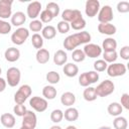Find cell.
I'll return each mask as SVG.
<instances>
[{
    "label": "cell",
    "mask_w": 129,
    "mask_h": 129,
    "mask_svg": "<svg viewBox=\"0 0 129 129\" xmlns=\"http://www.w3.org/2000/svg\"><path fill=\"white\" fill-rule=\"evenodd\" d=\"M6 85H7V82L3 78H0V92H3L6 89Z\"/></svg>",
    "instance_id": "obj_48"
},
{
    "label": "cell",
    "mask_w": 129,
    "mask_h": 129,
    "mask_svg": "<svg viewBox=\"0 0 129 129\" xmlns=\"http://www.w3.org/2000/svg\"><path fill=\"white\" fill-rule=\"evenodd\" d=\"M98 129H112V128L109 127V126H102V127H100V128H98Z\"/></svg>",
    "instance_id": "obj_50"
},
{
    "label": "cell",
    "mask_w": 129,
    "mask_h": 129,
    "mask_svg": "<svg viewBox=\"0 0 129 129\" xmlns=\"http://www.w3.org/2000/svg\"><path fill=\"white\" fill-rule=\"evenodd\" d=\"M83 97L86 101L88 102H93L97 99V94H96V91H95V88L93 87H87L85 90H84V93H83Z\"/></svg>",
    "instance_id": "obj_28"
},
{
    "label": "cell",
    "mask_w": 129,
    "mask_h": 129,
    "mask_svg": "<svg viewBox=\"0 0 129 129\" xmlns=\"http://www.w3.org/2000/svg\"><path fill=\"white\" fill-rule=\"evenodd\" d=\"M29 36V31L27 28L25 27H19L17 28L11 35V40L14 44L16 45H21L23 44L26 39L28 38Z\"/></svg>",
    "instance_id": "obj_3"
},
{
    "label": "cell",
    "mask_w": 129,
    "mask_h": 129,
    "mask_svg": "<svg viewBox=\"0 0 129 129\" xmlns=\"http://www.w3.org/2000/svg\"><path fill=\"white\" fill-rule=\"evenodd\" d=\"M22 126L28 129H34L36 127L37 124V118L35 113H33L32 111H26V113L24 114V116L22 117Z\"/></svg>",
    "instance_id": "obj_10"
},
{
    "label": "cell",
    "mask_w": 129,
    "mask_h": 129,
    "mask_svg": "<svg viewBox=\"0 0 129 129\" xmlns=\"http://www.w3.org/2000/svg\"><path fill=\"white\" fill-rule=\"evenodd\" d=\"M26 20V15L21 12L17 11L13 15H11V24L14 26H21Z\"/></svg>",
    "instance_id": "obj_19"
},
{
    "label": "cell",
    "mask_w": 129,
    "mask_h": 129,
    "mask_svg": "<svg viewBox=\"0 0 129 129\" xmlns=\"http://www.w3.org/2000/svg\"><path fill=\"white\" fill-rule=\"evenodd\" d=\"M55 35H56V29L52 25H46L45 27L42 28V31H41L42 38L49 40V39H52Z\"/></svg>",
    "instance_id": "obj_25"
},
{
    "label": "cell",
    "mask_w": 129,
    "mask_h": 129,
    "mask_svg": "<svg viewBox=\"0 0 129 129\" xmlns=\"http://www.w3.org/2000/svg\"><path fill=\"white\" fill-rule=\"evenodd\" d=\"M115 90V85L110 80H105L102 83H100L97 88H95L96 94L98 97H107L111 95Z\"/></svg>",
    "instance_id": "obj_2"
},
{
    "label": "cell",
    "mask_w": 129,
    "mask_h": 129,
    "mask_svg": "<svg viewBox=\"0 0 129 129\" xmlns=\"http://www.w3.org/2000/svg\"><path fill=\"white\" fill-rule=\"evenodd\" d=\"M117 57H118V53L116 52V50H114V51H104V53H103V58L107 63L108 62L113 63L117 59Z\"/></svg>",
    "instance_id": "obj_34"
},
{
    "label": "cell",
    "mask_w": 129,
    "mask_h": 129,
    "mask_svg": "<svg viewBox=\"0 0 129 129\" xmlns=\"http://www.w3.org/2000/svg\"><path fill=\"white\" fill-rule=\"evenodd\" d=\"M120 56L121 58L125 59V60H128L129 59V46L128 45H125L121 48L120 50Z\"/></svg>",
    "instance_id": "obj_47"
},
{
    "label": "cell",
    "mask_w": 129,
    "mask_h": 129,
    "mask_svg": "<svg viewBox=\"0 0 129 129\" xmlns=\"http://www.w3.org/2000/svg\"><path fill=\"white\" fill-rule=\"evenodd\" d=\"M4 56H5V58H6L7 61L14 62V61H16V60L19 59V57H20V51L16 47H9V48H7L5 50Z\"/></svg>",
    "instance_id": "obj_15"
},
{
    "label": "cell",
    "mask_w": 129,
    "mask_h": 129,
    "mask_svg": "<svg viewBox=\"0 0 129 129\" xmlns=\"http://www.w3.org/2000/svg\"><path fill=\"white\" fill-rule=\"evenodd\" d=\"M114 18L113 9L109 5H104L98 12V20L100 23H110Z\"/></svg>",
    "instance_id": "obj_7"
},
{
    "label": "cell",
    "mask_w": 129,
    "mask_h": 129,
    "mask_svg": "<svg viewBox=\"0 0 129 129\" xmlns=\"http://www.w3.org/2000/svg\"><path fill=\"white\" fill-rule=\"evenodd\" d=\"M20 129H28V128H25V127H23V126H21V128Z\"/></svg>",
    "instance_id": "obj_52"
},
{
    "label": "cell",
    "mask_w": 129,
    "mask_h": 129,
    "mask_svg": "<svg viewBox=\"0 0 129 129\" xmlns=\"http://www.w3.org/2000/svg\"><path fill=\"white\" fill-rule=\"evenodd\" d=\"M1 124L6 128H12L15 125V117L10 113H4L0 117Z\"/></svg>",
    "instance_id": "obj_17"
},
{
    "label": "cell",
    "mask_w": 129,
    "mask_h": 129,
    "mask_svg": "<svg viewBox=\"0 0 129 129\" xmlns=\"http://www.w3.org/2000/svg\"><path fill=\"white\" fill-rule=\"evenodd\" d=\"M122 108L128 110L129 109V94L127 93H124L122 96H121V104Z\"/></svg>",
    "instance_id": "obj_45"
},
{
    "label": "cell",
    "mask_w": 129,
    "mask_h": 129,
    "mask_svg": "<svg viewBox=\"0 0 129 129\" xmlns=\"http://www.w3.org/2000/svg\"><path fill=\"white\" fill-rule=\"evenodd\" d=\"M98 31L102 34L113 35L116 33L117 28L114 24H111V23H100L98 25Z\"/></svg>",
    "instance_id": "obj_16"
},
{
    "label": "cell",
    "mask_w": 129,
    "mask_h": 129,
    "mask_svg": "<svg viewBox=\"0 0 129 129\" xmlns=\"http://www.w3.org/2000/svg\"><path fill=\"white\" fill-rule=\"evenodd\" d=\"M117 10L120 13H127V12H129V2H127V1H120L117 4Z\"/></svg>",
    "instance_id": "obj_43"
},
{
    "label": "cell",
    "mask_w": 129,
    "mask_h": 129,
    "mask_svg": "<svg viewBox=\"0 0 129 129\" xmlns=\"http://www.w3.org/2000/svg\"><path fill=\"white\" fill-rule=\"evenodd\" d=\"M113 126L115 129H127L128 126L127 119L122 116H117L113 121Z\"/></svg>",
    "instance_id": "obj_30"
},
{
    "label": "cell",
    "mask_w": 129,
    "mask_h": 129,
    "mask_svg": "<svg viewBox=\"0 0 129 129\" xmlns=\"http://www.w3.org/2000/svg\"><path fill=\"white\" fill-rule=\"evenodd\" d=\"M79 16H82V13L78 9H66L61 13L62 20L67 21V22H72L73 20H75Z\"/></svg>",
    "instance_id": "obj_14"
},
{
    "label": "cell",
    "mask_w": 129,
    "mask_h": 129,
    "mask_svg": "<svg viewBox=\"0 0 129 129\" xmlns=\"http://www.w3.org/2000/svg\"><path fill=\"white\" fill-rule=\"evenodd\" d=\"M52 19H53L52 15H51L47 10L44 9L43 11L40 12V21H41L42 23H48V22H50Z\"/></svg>",
    "instance_id": "obj_42"
},
{
    "label": "cell",
    "mask_w": 129,
    "mask_h": 129,
    "mask_svg": "<svg viewBox=\"0 0 129 129\" xmlns=\"http://www.w3.org/2000/svg\"><path fill=\"white\" fill-rule=\"evenodd\" d=\"M108 63L104 60V59H98L94 62V69L96 72H104L105 70H107Z\"/></svg>",
    "instance_id": "obj_37"
},
{
    "label": "cell",
    "mask_w": 129,
    "mask_h": 129,
    "mask_svg": "<svg viewBox=\"0 0 129 129\" xmlns=\"http://www.w3.org/2000/svg\"><path fill=\"white\" fill-rule=\"evenodd\" d=\"M63 118V112L59 109H55L50 113V120L53 123H59Z\"/></svg>",
    "instance_id": "obj_36"
},
{
    "label": "cell",
    "mask_w": 129,
    "mask_h": 129,
    "mask_svg": "<svg viewBox=\"0 0 129 129\" xmlns=\"http://www.w3.org/2000/svg\"><path fill=\"white\" fill-rule=\"evenodd\" d=\"M91 41V34L88 31H81L69 35L63 40V47L67 50H74L80 44H87Z\"/></svg>",
    "instance_id": "obj_1"
},
{
    "label": "cell",
    "mask_w": 129,
    "mask_h": 129,
    "mask_svg": "<svg viewBox=\"0 0 129 129\" xmlns=\"http://www.w3.org/2000/svg\"><path fill=\"white\" fill-rule=\"evenodd\" d=\"M11 31V24L3 19H0V34H7Z\"/></svg>",
    "instance_id": "obj_39"
},
{
    "label": "cell",
    "mask_w": 129,
    "mask_h": 129,
    "mask_svg": "<svg viewBox=\"0 0 129 129\" xmlns=\"http://www.w3.org/2000/svg\"><path fill=\"white\" fill-rule=\"evenodd\" d=\"M79 84L82 87H86V88L91 85L90 84V81H89V78H88V75H87V72L81 74V76L79 77Z\"/></svg>",
    "instance_id": "obj_44"
},
{
    "label": "cell",
    "mask_w": 129,
    "mask_h": 129,
    "mask_svg": "<svg viewBox=\"0 0 129 129\" xmlns=\"http://www.w3.org/2000/svg\"><path fill=\"white\" fill-rule=\"evenodd\" d=\"M36 60L40 64H44L49 60V51L45 48H40L36 52Z\"/></svg>",
    "instance_id": "obj_23"
},
{
    "label": "cell",
    "mask_w": 129,
    "mask_h": 129,
    "mask_svg": "<svg viewBox=\"0 0 129 129\" xmlns=\"http://www.w3.org/2000/svg\"><path fill=\"white\" fill-rule=\"evenodd\" d=\"M26 111H27V109L23 104H16L14 106V108H13L14 114L16 116H19V117H23L24 114L26 113Z\"/></svg>",
    "instance_id": "obj_38"
},
{
    "label": "cell",
    "mask_w": 129,
    "mask_h": 129,
    "mask_svg": "<svg viewBox=\"0 0 129 129\" xmlns=\"http://www.w3.org/2000/svg\"><path fill=\"white\" fill-rule=\"evenodd\" d=\"M70 26L75 30H82L86 26V20L83 18V16H79L70 23Z\"/></svg>",
    "instance_id": "obj_29"
},
{
    "label": "cell",
    "mask_w": 129,
    "mask_h": 129,
    "mask_svg": "<svg viewBox=\"0 0 129 129\" xmlns=\"http://www.w3.org/2000/svg\"><path fill=\"white\" fill-rule=\"evenodd\" d=\"M117 48V41L113 37H108L103 40L102 43V49L104 51H114Z\"/></svg>",
    "instance_id": "obj_22"
},
{
    "label": "cell",
    "mask_w": 129,
    "mask_h": 129,
    "mask_svg": "<svg viewBox=\"0 0 129 129\" xmlns=\"http://www.w3.org/2000/svg\"><path fill=\"white\" fill-rule=\"evenodd\" d=\"M87 75H88L90 84H94V83H96V82L99 80V74H98L97 72L90 71V72H87Z\"/></svg>",
    "instance_id": "obj_46"
},
{
    "label": "cell",
    "mask_w": 129,
    "mask_h": 129,
    "mask_svg": "<svg viewBox=\"0 0 129 129\" xmlns=\"http://www.w3.org/2000/svg\"><path fill=\"white\" fill-rule=\"evenodd\" d=\"M56 94H57V91L53 86H45L42 89V95L45 99L53 100L56 97Z\"/></svg>",
    "instance_id": "obj_27"
},
{
    "label": "cell",
    "mask_w": 129,
    "mask_h": 129,
    "mask_svg": "<svg viewBox=\"0 0 129 129\" xmlns=\"http://www.w3.org/2000/svg\"><path fill=\"white\" fill-rule=\"evenodd\" d=\"M56 28H57V31H58L59 33H67V32L70 31L71 26H70V23H69V22L61 20V21H59V22L57 23Z\"/></svg>",
    "instance_id": "obj_41"
},
{
    "label": "cell",
    "mask_w": 129,
    "mask_h": 129,
    "mask_svg": "<svg viewBox=\"0 0 129 129\" xmlns=\"http://www.w3.org/2000/svg\"><path fill=\"white\" fill-rule=\"evenodd\" d=\"M31 87L29 85H22L14 94V101L16 104H23L31 95Z\"/></svg>",
    "instance_id": "obj_4"
},
{
    "label": "cell",
    "mask_w": 129,
    "mask_h": 129,
    "mask_svg": "<svg viewBox=\"0 0 129 129\" xmlns=\"http://www.w3.org/2000/svg\"><path fill=\"white\" fill-rule=\"evenodd\" d=\"M50 129H61V127L60 126H57V125H53V126L50 127Z\"/></svg>",
    "instance_id": "obj_49"
},
{
    "label": "cell",
    "mask_w": 129,
    "mask_h": 129,
    "mask_svg": "<svg viewBox=\"0 0 129 129\" xmlns=\"http://www.w3.org/2000/svg\"><path fill=\"white\" fill-rule=\"evenodd\" d=\"M100 10V2L98 0H88L85 6V12L88 17H94Z\"/></svg>",
    "instance_id": "obj_11"
},
{
    "label": "cell",
    "mask_w": 129,
    "mask_h": 129,
    "mask_svg": "<svg viewBox=\"0 0 129 129\" xmlns=\"http://www.w3.org/2000/svg\"><path fill=\"white\" fill-rule=\"evenodd\" d=\"M126 66L124 63H120V62H113L111 64H109L107 67V74L109 77H121L124 76L126 74Z\"/></svg>",
    "instance_id": "obj_5"
},
{
    "label": "cell",
    "mask_w": 129,
    "mask_h": 129,
    "mask_svg": "<svg viewBox=\"0 0 129 129\" xmlns=\"http://www.w3.org/2000/svg\"><path fill=\"white\" fill-rule=\"evenodd\" d=\"M31 43L33 45L34 48H36L37 50L42 48V45H43V38L40 34L38 33H34L31 37Z\"/></svg>",
    "instance_id": "obj_31"
},
{
    "label": "cell",
    "mask_w": 129,
    "mask_h": 129,
    "mask_svg": "<svg viewBox=\"0 0 129 129\" xmlns=\"http://www.w3.org/2000/svg\"><path fill=\"white\" fill-rule=\"evenodd\" d=\"M1 72H2V70H1V68H0V75H1Z\"/></svg>",
    "instance_id": "obj_53"
},
{
    "label": "cell",
    "mask_w": 129,
    "mask_h": 129,
    "mask_svg": "<svg viewBox=\"0 0 129 129\" xmlns=\"http://www.w3.org/2000/svg\"><path fill=\"white\" fill-rule=\"evenodd\" d=\"M45 78H46V81H47L49 84H51V85L57 84V83L59 82V80H60L59 74L56 73V72H54V71L48 72V73L46 74V77H45Z\"/></svg>",
    "instance_id": "obj_33"
},
{
    "label": "cell",
    "mask_w": 129,
    "mask_h": 129,
    "mask_svg": "<svg viewBox=\"0 0 129 129\" xmlns=\"http://www.w3.org/2000/svg\"><path fill=\"white\" fill-rule=\"evenodd\" d=\"M62 72L63 74L69 77V78H73V77H76L79 73V68L77 64L73 63V62H69L67 64H64L63 69H62Z\"/></svg>",
    "instance_id": "obj_18"
},
{
    "label": "cell",
    "mask_w": 129,
    "mask_h": 129,
    "mask_svg": "<svg viewBox=\"0 0 129 129\" xmlns=\"http://www.w3.org/2000/svg\"><path fill=\"white\" fill-rule=\"evenodd\" d=\"M29 105L33 110H35L36 112H39V113L44 112L48 106L46 99L38 97V96L31 97V99L29 100Z\"/></svg>",
    "instance_id": "obj_8"
},
{
    "label": "cell",
    "mask_w": 129,
    "mask_h": 129,
    "mask_svg": "<svg viewBox=\"0 0 129 129\" xmlns=\"http://www.w3.org/2000/svg\"><path fill=\"white\" fill-rule=\"evenodd\" d=\"M26 11H27V16L34 20L39 15V13L41 11V3L38 1L30 2L27 6Z\"/></svg>",
    "instance_id": "obj_13"
},
{
    "label": "cell",
    "mask_w": 129,
    "mask_h": 129,
    "mask_svg": "<svg viewBox=\"0 0 129 129\" xmlns=\"http://www.w3.org/2000/svg\"><path fill=\"white\" fill-rule=\"evenodd\" d=\"M108 113L111 115V116H120L122 111H123V108L122 106L120 105V103H117V102H113L111 103L109 106H108Z\"/></svg>",
    "instance_id": "obj_26"
},
{
    "label": "cell",
    "mask_w": 129,
    "mask_h": 129,
    "mask_svg": "<svg viewBox=\"0 0 129 129\" xmlns=\"http://www.w3.org/2000/svg\"><path fill=\"white\" fill-rule=\"evenodd\" d=\"M67 60H68V55L64 50L58 49L55 51V53L53 55V62L56 66H62L67 62Z\"/></svg>",
    "instance_id": "obj_20"
},
{
    "label": "cell",
    "mask_w": 129,
    "mask_h": 129,
    "mask_svg": "<svg viewBox=\"0 0 129 129\" xmlns=\"http://www.w3.org/2000/svg\"><path fill=\"white\" fill-rule=\"evenodd\" d=\"M66 129H77V127H75V126H73V125H70V126H68Z\"/></svg>",
    "instance_id": "obj_51"
},
{
    "label": "cell",
    "mask_w": 129,
    "mask_h": 129,
    "mask_svg": "<svg viewBox=\"0 0 129 129\" xmlns=\"http://www.w3.org/2000/svg\"><path fill=\"white\" fill-rule=\"evenodd\" d=\"M45 10H47L51 15L52 17H56L58 14H59V6L58 4H56L55 2H49L46 4V8Z\"/></svg>",
    "instance_id": "obj_32"
},
{
    "label": "cell",
    "mask_w": 129,
    "mask_h": 129,
    "mask_svg": "<svg viewBox=\"0 0 129 129\" xmlns=\"http://www.w3.org/2000/svg\"><path fill=\"white\" fill-rule=\"evenodd\" d=\"M63 117L67 121L69 122H74L76 121L78 118H79V111L76 109V108H73V107H70L68 108L64 113H63Z\"/></svg>",
    "instance_id": "obj_24"
},
{
    "label": "cell",
    "mask_w": 129,
    "mask_h": 129,
    "mask_svg": "<svg viewBox=\"0 0 129 129\" xmlns=\"http://www.w3.org/2000/svg\"><path fill=\"white\" fill-rule=\"evenodd\" d=\"M83 51H84L86 56L94 58V57H98L101 55L102 47L98 44H95V43H87V44H85Z\"/></svg>",
    "instance_id": "obj_9"
},
{
    "label": "cell",
    "mask_w": 129,
    "mask_h": 129,
    "mask_svg": "<svg viewBox=\"0 0 129 129\" xmlns=\"http://www.w3.org/2000/svg\"><path fill=\"white\" fill-rule=\"evenodd\" d=\"M29 29L32 30L33 32H38L42 30V22L40 20L34 19L29 23Z\"/></svg>",
    "instance_id": "obj_40"
},
{
    "label": "cell",
    "mask_w": 129,
    "mask_h": 129,
    "mask_svg": "<svg viewBox=\"0 0 129 129\" xmlns=\"http://www.w3.org/2000/svg\"><path fill=\"white\" fill-rule=\"evenodd\" d=\"M72 58H73V60L76 61V62H81V61H83V60L86 58V55H85V53H84V51H83L82 49L77 48V49H74V50H73Z\"/></svg>",
    "instance_id": "obj_35"
},
{
    "label": "cell",
    "mask_w": 129,
    "mask_h": 129,
    "mask_svg": "<svg viewBox=\"0 0 129 129\" xmlns=\"http://www.w3.org/2000/svg\"><path fill=\"white\" fill-rule=\"evenodd\" d=\"M12 0H0V18L7 19L12 14Z\"/></svg>",
    "instance_id": "obj_12"
},
{
    "label": "cell",
    "mask_w": 129,
    "mask_h": 129,
    "mask_svg": "<svg viewBox=\"0 0 129 129\" xmlns=\"http://www.w3.org/2000/svg\"><path fill=\"white\" fill-rule=\"evenodd\" d=\"M60 102L63 106H67V107H71L75 104L76 102V96L75 94H73L72 92H66L61 95L60 97Z\"/></svg>",
    "instance_id": "obj_21"
},
{
    "label": "cell",
    "mask_w": 129,
    "mask_h": 129,
    "mask_svg": "<svg viewBox=\"0 0 129 129\" xmlns=\"http://www.w3.org/2000/svg\"><path fill=\"white\" fill-rule=\"evenodd\" d=\"M6 78H7L6 82L10 87H16L19 84L20 78H21V74H20L19 69L15 68V67L9 68L7 70V73H6Z\"/></svg>",
    "instance_id": "obj_6"
}]
</instances>
